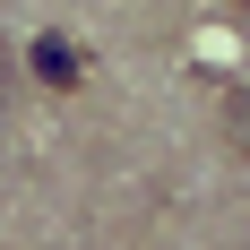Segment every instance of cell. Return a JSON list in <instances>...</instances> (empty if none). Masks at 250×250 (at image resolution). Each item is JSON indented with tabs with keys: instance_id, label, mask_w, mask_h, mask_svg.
Here are the masks:
<instances>
[{
	"instance_id": "cell-1",
	"label": "cell",
	"mask_w": 250,
	"mask_h": 250,
	"mask_svg": "<svg viewBox=\"0 0 250 250\" xmlns=\"http://www.w3.org/2000/svg\"><path fill=\"white\" fill-rule=\"evenodd\" d=\"M26 61H35V78H43V86H78V43H69V35H35V52H26Z\"/></svg>"
},
{
	"instance_id": "cell-2",
	"label": "cell",
	"mask_w": 250,
	"mask_h": 250,
	"mask_svg": "<svg viewBox=\"0 0 250 250\" xmlns=\"http://www.w3.org/2000/svg\"><path fill=\"white\" fill-rule=\"evenodd\" d=\"M233 9H242V0H233Z\"/></svg>"
}]
</instances>
